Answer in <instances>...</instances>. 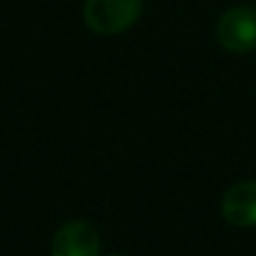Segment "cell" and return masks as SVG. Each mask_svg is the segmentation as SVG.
I'll use <instances>...</instances> for the list:
<instances>
[{
    "mask_svg": "<svg viewBox=\"0 0 256 256\" xmlns=\"http://www.w3.org/2000/svg\"><path fill=\"white\" fill-rule=\"evenodd\" d=\"M142 14V0H86L84 22L102 36H115L130 30Z\"/></svg>",
    "mask_w": 256,
    "mask_h": 256,
    "instance_id": "cell-1",
    "label": "cell"
},
{
    "mask_svg": "<svg viewBox=\"0 0 256 256\" xmlns=\"http://www.w3.org/2000/svg\"><path fill=\"white\" fill-rule=\"evenodd\" d=\"M216 40L222 50L248 54L256 50V7L238 4L220 14L216 22Z\"/></svg>",
    "mask_w": 256,
    "mask_h": 256,
    "instance_id": "cell-2",
    "label": "cell"
},
{
    "mask_svg": "<svg viewBox=\"0 0 256 256\" xmlns=\"http://www.w3.org/2000/svg\"><path fill=\"white\" fill-rule=\"evenodd\" d=\"M102 238L88 220H70L56 230L50 256H99Z\"/></svg>",
    "mask_w": 256,
    "mask_h": 256,
    "instance_id": "cell-3",
    "label": "cell"
},
{
    "mask_svg": "<svg viewBox=\"0 0 256 256\" xmlns=\"http://www.w3.org/2000/svg\"><path fill=\"white\" fill-rule=\"evenodd\" d=\"M220 212L234 227H256V180L236 182L225 191Z\"/></svg>",
    "mask_w": 256,
    "mask_h": 256,
    "instance_id": "cell-4",
    "label": "cell"
},
{
    "mask_svg": "<svg viewBox=\"0 0 256 256\" xmlns=\"http://www.w3.org/2000/svg\"><path fill=\"white\" fill-rule=\"evenodd\" d=\"M106 256H122V254H106Z\"/></svg>",
    "mask_w": 256,
    "mask_h": 256,
    "instance_id": "cell-5",
    "label": "cell"
}]
</instances>
